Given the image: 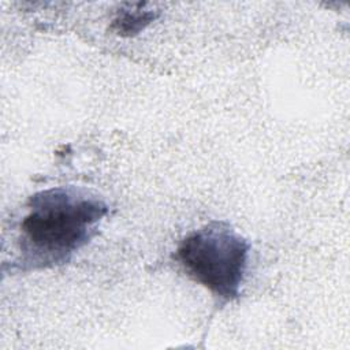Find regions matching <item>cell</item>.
Masks as SVG:
<instances>
[{"label": "cell", "mask_w": 350, "mask_h": 350, "mask_svg": "<svg viewBox=\"0 0 350 350\" xmlns=\"http://www.w3.org/2000/svg\"><path fill=\"white\" fill-rule=\"evenodd\" d=\"M107 204L79 187H52L31 196L21 223L18 268L45 269L66 264L96 234Z\"/></svg>", "instance_id": "6da1fadb"}, {"label": "cell", "mask_w": 350, "mask_h": 350, "mask_svg": "<svg viewBox=\"0 0 350 350\" xmlns=\"http://www.w3.org/2000/svg\"><path fill=\"white\" fill-rule=\"evenodd\" d=\"M144 3L126 4V8H120L116 18L112 22V29L116 34L123 37H131L144 30L152 21L157 18V14L150 10H144Z\"/></svg>", "instance_id": "3957f363"}, {"label": "cell", "mask_w": 350, "mask_h": 350, "mask_svg": "<svg viewBox=\"0 0 350 350\" xmlns=\"http://www.w3.org/2000/svg\"><path fill=\"white\" fill-rule=\"evenodd\" d=\"M250 245L227 221H211L186 235L176 261L197 283L223 302L239 297Z\"/></svg>", "instance_id": "7a4b0ae2"}]
</instances>
